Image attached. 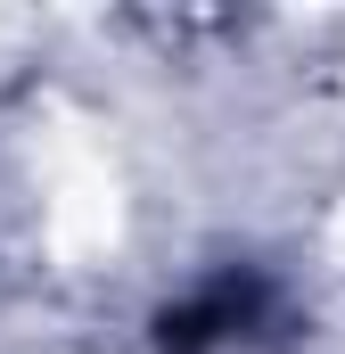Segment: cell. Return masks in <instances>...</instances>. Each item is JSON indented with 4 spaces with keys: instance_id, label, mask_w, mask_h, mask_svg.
<instances>
[{
    "instance_id": "cell-1",
    "label": "cell",
    "mask_w": 345,
    "mask_h": 354,
    "mask_svg": "<svg viewBox=\"0 0 345 354\" xmlns=\"http://www.w3.org/2000/svg\"><path fill=\"white\" fill-rule=\"evenodd\" d=\"M157 354H288L279 288L255 272H222V280L189 288L157 330Z\"/></svg>"
}]
</instances>
